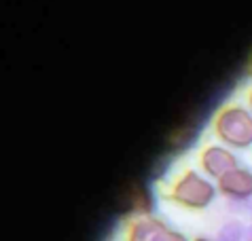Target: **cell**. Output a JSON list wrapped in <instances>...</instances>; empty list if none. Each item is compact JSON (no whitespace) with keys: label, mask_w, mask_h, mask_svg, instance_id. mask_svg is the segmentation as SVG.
I'll use <instances>...</instances> for the list:
<instances>
[{"label":"cell","mask_w":252,"mask_h":241,"mask_svg":"<svg viewBox=\"0 0 252 241\" xmlns=\"http://www.w3.org/2000/svg\"><path fill=\"white\" fill-rule=\"evenodd\" d=\"M153 241H193V239H189L183 231L172 229V226H165V229L161 231Z\"/></svg>","instance_id":"6"},{"label":"cell","mask_w":252,"mask_h":241,"mask_svg":"<svg viewBox=\"0 0 252 241\" xmlns=\"http://www.w3.org/2000/svg\"><path fill=\"white\" fill-rule=\"evenodd\" d=\"M246 76L252 81V51H250V55H248V60H246Z\"/></svg>","instance_id":"7"},{"label":"cell","mask_w":252,"mask_h":241,"mask_svg":"<svg viewBox=\"0 0 252 241\" xmlns=\"http://www.w3.org/2000/svg\"><path fill=\"white\" fill-rule=\"evenodd\" d=\"M246 106H248V110L252 112V87L246 91Z\"/></svg>","instance_id":"8"},{"label":"cell","mask_w":252,"mask_h":241,"mask_svg":"<svg viewBox=\"0 0 252 241\" xmlns=\"http://www.w3.org/2000/svg\"><path fill=\"white\" fill-rule=\"evenodd\" d=\"M219 195L225 197L227 201L244 203L252 199V169L250 167H235L229 174H225L222 178L216 182Z\"/></svg>","instance_id":"4"},{"label":"cell","mask_w":252,"mask_h":241,"mask_svg":"<svg viewBox=\"0 0 252 241\" xmlns=\"http://www.w3.org/2000/svg\"><path fill=\"white\" fill-rule=\"evenodd\" d=\"M197 163L201 174L216 182L225 174H229L231 169L240 167V159L235 157V152L222 144H206L197 154Z\"/></svg>","instance_id":"3"},{"label":"cell","mask_w":252,"mask_h":241,"mask_svg":"<svg viewBox=\"0 0 252 241\" xmlns=\"http://www.w3.org/2000/svg\"><path fill=\"white\" fill-rule=\"evenodd\" d=\"M212 136L229 151H248L252 148V112L248 106L231 102L216 110L210 123Z\"/></svg>","instance_id":"2"},{"label":"cell","mask_w":252,"mask_h":241,"mask_svg":"<svg viewBox=\"0 0 252 241\" xmlns=\"http://www.w3.org/2000/svg\"><path fill=\"white\" fill-rule=\"evenodd\" d=\"M193 241H214V239H210V237H195Z\"/></svg>","instance_id":"9"},{"label":"cell","mask_w":252,"mask_h":241,"mask_svg":"<svg viewBox=\"0 0 252 241\" xmlns=\"http://www.w3.org/2000/svg\"><path fill=\"white\" fill-rule=\"evenodd\" d=\"M165 226L170 224L153 214L129 216L127 226H125V241H153Z\"/></svg>","instance_id":"5"},{"label":"cell","mask_w":252,"mask_h":241,"mask_svg":"<svg viewBox=\"0 0 252 241\" xmlns=\"http://www.w3.org/2000/svg\"><path fill=\"white\" fill-rule=\"evenodd\" d=\"M163 197L180 210L187 211H204L216 201L219 188L216 184L206 178L201 172L193 167L183 169L170 182L163 184Z\"/></svg>","instance_id":"1"}]
</instances>
